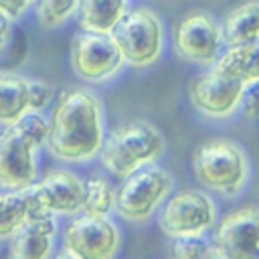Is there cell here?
<instances>
[{"mask_svg":"<svg viewBox=\"0 0 259 259\" xmlns=\"http://www.w3.org/2000/svg\"><path fill=\"white\" fill-rule=\"evenodd\" d=\"M221 36L227 47H239L259 38V2H245L231 10L221 24Z\"/></svg>","mask_w":259,"mask_h":259,"instance_id":"obj_15","label":"cell"},{"mask_svg":"<svg viewBox=\"0 0 259 259\" xmlns=\"http://www.w3.org/2000/svg\"><path fill=\"white\" fill-rule=\"evenodd\" d=\"M123 63V57L109 32L81 28L71 40V67L83 81L103 83Z\"/></svg>","mask_w":259,"mask_h":259,"instance_id":"obj_7","label":"cell"},{"mask_svg":"<svg viewBox=\"0 0 259 259\" xmlns=\"http://www.w3.org/2000/svg\"><path fill=\"white\" fill-rule=\"evenodd\" d=\"M109 34L113 36L123 61L132 67H150L162 55V22L148 8L125 10Z\"/></svg>","mask_w":259,"mask_h":259,"instance_id":"obj_4","label":"cell"},{"mask_svg":"<svg viewBox=\"0 0 259 259\" xmlns=\"http://www.w3.org/2000/svg\"><path fill=\"white\" fill-rule=\"evenodd\" d=\"M81 0H36V18L45 28L65 24L79 10Z\"/></svg>","mask_w":259,"mask_h":259,"instance_id":"obj_21","label":"cell"},{"mask_svg":"<svg viewBox=\"0 0 259 259\" xmlns=\"http://www.w3.org/2000/svg\"><path fill=\"white\" fill-rule=\"evenodd\" d=\"M123 12H125V0H81L79 4L81 28L109 32Z\"/></svg>","mask_w":259,"mask_h":259,"instance_id":"obj_18","label":"cell"},{"mask_svg":"<svg viewBox=\"0 0 259 259\" xmlns=\"http://www.w3.org/2000/svg\"><path fill=\"white\" fill-rule=\"evenodd\" d=\"M164 152L162 134L146 121H127L103 138L99 150L103 166L123 178L140 166L156 162Z\"/></svg>","mask_w":259,"mask_h":259,"instance_id":"obj_2","label":"cell"},{"mask_svg":"<svg viewBox=\"0 0 259 259\" xmlns=\"http://www.w3.org/2000/svg\"><path fill=\"white\" fill-rule=\"evenodd\" d=\"M208 243L202 239V235H176L170 241L168 253L176 259H196L206 257Z\"/></svg>","mask_w":259,"mask_h":259,"instance_id":"obj_22","label":"cell"},{"mask_svg":"<svg viewBox=\"0 0 259 259\" xmlns=\"http://www.w3.org/2000/svg\"><path fill=\"white\" fill-rule=\"evenodd\" d=\"M214 67L231 77L241 79L243 83L259 79V38L239 47H229V51H225L217 59Z\"/></svg>","mask_w":259,"mask_h":259,"instance_id":"obj_17","label":"cell"},{"mask_svg":"<svg viewBox=\"0 0 259 259\" xmlns=\"http://www.w3.org/2000/svg\"><path fill=\"white\" fill-rule=\"evenodd\" d=\"M160 229L170 235H202L214 225V204L200 190H180L160 210Z\"/></svg>","mask_w":259,"mask_h":259,"instance_id":"obj_11","label":"cell"},{"mask_svg":"<svg viewBox=\"0 0 259 259\" xmlns=\"http://www.w3.org/2000/svg\"><path fill=\"white\" fill-rule=\"evenodd\" d=\"M36 152L38 146L28 138L18 123L0 130V188L22 190L36 182Z\"/></svg>","mask_w":259,"mask_h":259,"instance_id":"obj_9","label":"cell"},{"mask_svg":"<svg viewBox=\"0 0 259 259\" xmlns=\"http://www.w3.org/2000/svg\"><path fill=\"white\" fill-rule=\"evenodd\" d=\"M241 105L247 117L259 119V79H251L243 83L241 93Z\"/></svg>","mask_w":259,"mask_h":259,"instance_id":"obj_25","label":"cell"},{"mask_svg":"<svg viewBox=\"0 0 259 259\" xmlns=\"http://www.w3.org/2000/svg\"><path fill=\"white\" fill-rule=\"evenodd\" d=\"M117 247L119 231L101 214H75L63 233V255L73 259H109Z\"/></svg>","mask_w":259,"mask_h":259,"instance_id":"obj_8","label":"cell"},{"mask_svg":"<svg viewBox=\"0 0 259 259\" xmlns=\"http://www.w3.org/2000/svg\"><path fill=\"white\" fill-rule=\"evenodd\" d=\"M115 208V188L99 176H91L85 180V200L83 212L107 217Z\"/></svg>","mask_w":259,"mask_h":259,"instance_id":"obj_20","label":"cell"},{"mask_svg":"<svg viewBox=\"0 0 259 259\" xmlns=\"http://www.w3.org/2000/svg\"><path fill=\"white\" fill-rule=\"evenodd\" d=\"M192 168L198 182L225 196H235L247 180L245 154L227 140H208L200 144L194 152Z\"/></svg>","mask_w":259,"mask_h":259,"instance_id":"obj_3","label":"cell"},{"mask_svg":"<svg viewBox=\"0 0 259 259\" xmlns=\"http://www.w3.org/2000/svg\"><path fill=\"white\" fill-rule=\"evenodd\" d=\"M10 22L12 20L4 12H0V51L10 42V34H12V24Z\"/></svg>","mask_w":259,"mask_h":259,"instance_id":"obj_27","label":"cell"},{"mask_svg":"<svg viewBox=\"0 0 259 259\" xmlns=\"http://www.w3.org/2000/svg\"><path fill=\"white\" fill-rule=\"evenodd\" d=\"M28 219V188H0V241H8L12 233Z\"/></svg>","mask_w":259,"mask_h":259,"instance_id":"obj_19","label":"cell"},{"mask_svg":"<svg viewBox=\"0 0 259 259\" xmlns=\"http://www.w3.org/2000/svg\"><path fill=\"white\" fill-rule=\"evenodd\" d=\"M83 200L85 180L71 170H51L28 186V217H75Z\"/></svg>","mask_w":259,"mask_h":259,"instance_id":"obj_6","label":"cell"},{"mask_svg":"<svg viewBox=\"0 0 259 259\" xmlns=\"http://www.w3.org/2000/svg\"><path fill=\"white\" fill-rule=\"evenodd\" d=\"M172 176L160 166L146 164L123 176L115 188V212L132 223L146 221L170 194Z\"/></svg>","mask_w":259,"mask_h":259,"instance_id":"obj_5","label":"cell"},{"mask_svg":"<svg viewBox=\"0 0 259 259\" xmlns=\"http://www.w3.org/2000/svg\"><path fill=\"white\" fill-rule=\"evenodd\" d=\"M259 255V206H241L229 212L217 227L214 243L206 257L247 259Z\"/></svg>","mask_w":259,"mask_h":259,"instance_id":"obj_10","label":"cell"},{"mask_svg":"<svg viewBox=\"0 0 259 259\" xmlns=\"http://www.w3.org/2000/svg\"><path fill=\"white\" fill-rule=\"evenodd\" d=\"M28 83L30 79L18 73L0 71V125H10L30 111Z\"/></svg>","mask_w":259,"mask_h":259,"instance_id":"obj_16","label":"cell"},{"mask_svg":"<svg viewBox=\"0 0 259 259\" xmlns=\"http://www.w3.org/2000/svg\"><path fill=\"white\" fill-rule=\"evenodd\" d=\"M243 81L227 75L219 67L196 75L190 83L194 107L208 117H229L241 105Z\"/></svg>","mask_w":259,"mask_h":259,"instance_id":"obj_12","label":"cell"},{"mask_svg":"<svg viewBox=\"0 0 259 259\" xmlns=\"http://www.w3.org/2000/svg\"><path fill=\"white\" fill-rule=\"evenodd\" d=\"M53 87L47 85L45 81H36V79H30L28 83V105H30V111H42L47 109V105L53 101Z\"/></svg>","mask_w":259,"mask_h":259,"instance_id":"obj_24","label":"cell"},{"mask_svg":"<svg viewBox=\"0 0 259 259\" xmlns=\"http://www.w3.org/2000/svg\"><path fill=\"white\" fill-rule=\"evenodd\" d=\"M221 28L217 22L202 12L188 14L176 26L174 45L176 53L194 65H214L221 47Z\"/></svg>","mask_w":259,"mask_h":259,"instance_id":"obj_13","label":"cell"},{"mask_svg":"<svg viewBox=\"0 0 259 259\" xmlns=\"http://www.w3.org/2000/svg\"><path fill=\"white\" fill-rule=\"evenodd\" d=\"M55 235V217H28L8 239V253L14 259H47L53 253Z\"/></svg>","mask_w":259,"mask_h":259,"instance_id":"obj_14","label":"cell"},{"mask_svg":"<svg viewBox=\"0 0 259 259\" xmlns=\"http://www.w3.org/2000/svg\"><path fill=\"white\" fill-rule=\"evenodd\" d=\"M14 123H18L20 130H22L28 138H32L38 148L47 146V142H49V132H51V121H47V119L40 115V111H26V113H24L18 121H14Z\"/></svg>","mask_w":259,"mask_h":259,"instance_id":"obj_23","label":"cell"},{"mask_svg":"<svg viewBox=\"0 0 259 259\" xmlns=\"http://www.w3.org/2000/svg\"><path fill=\"white\" fill-rule=\"evenodd\" d=\"M34 2L36 0H0V12H4L10 20H18Z\"/></svg>","mask_w":259,"mask_h":259,"instance_id":"obj_26","label":"cell"},{"mask_svg":"<svg viewBox=\"0 0 259 259\" xmlns=\"http://www.w3.org/2000/svg\"><path fill=\"white\" fill-rule=\"evenodd\" d=\"M103 111L99 99L87 89H67L59 95L47 148L61 162L83 164L103 146Z\"/></svg>","mask_w":259,"mask_h":259,"instance_id":"obj_1","label":"cell"}]
</instances>
